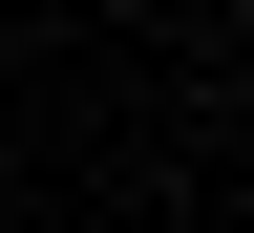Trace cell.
Returning <instances> with one entry per match:
<instances>
[{
	"mask_svg": "<svg viewBox=\"0 0 254 233\" xmlns=\"http://www.w3.org/2000/svg\"><path fill=\"white\" fill-rule=\"evenodd\" d=\"M233 43H254V0H233Z\"/></svg>",
	"mask_w": 254,
	"mask_h": 233,
	"instance_id": "6da1fadb",
	"label": "cell"
}]
</instances>
